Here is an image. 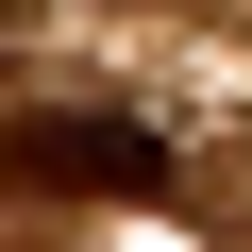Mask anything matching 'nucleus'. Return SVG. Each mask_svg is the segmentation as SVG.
Instances as JSON below:
<instances>
[{
	"label": "nucleus",
	"mask_w": 252,
	"mask_h": 252,
	"mask_svg": "<svg viewBox=\"0 0 252 252\" xmlns=\"http://www.w3.org/2000/svg\"><path fill=\"white\" fill-rule=\"evenodd\" d=\"M0 168H17V185H67V202H152V185H168V135L67 101V118H17V135H0Z\"/></svg>",
	"instance_id": "obj_1"
}]
</instances>
